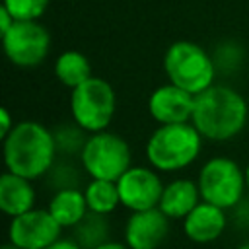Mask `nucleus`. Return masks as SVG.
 Segmentation results:
<instances>
[{"label": "nucleus", "instance_id": "obj_1", "mask_svg": "<svg viewBox=\"0 0 249 249\" xmlns=\"http://www.w3.org/2000/svg\"><path fill=\"white\" fill-rule=\"evenodd\" d=\"M191 123L202 138L224 142L237 136L247 123V101L230 86L212 84L195 95Z\"/></svg>", "mask_w": 249, "mask_h": 249}, {"label": "nucleus", "instance_id": "obj_2", "mask_svg": "<svg viewBox=\"0 0 249 249\" xmlns=\"http://www.w3.org/2000/svg\"><path fill=\"white\" fill-rule=\"evenodd\" d=\"M2 140L6 169L31 181L43 177L53 167L58 152L54 134L35 121L18 123Z\"/></svg>", "mask_w": 249, "mask_h": 249}, {"label": "nucleus", "instance_id": "obj_3", "mask_svg": "<svg viewBox=\"0 0 249 249\" xmlns=\"http://www.w3.org/2000/svg\"><path fill=\"white\" fill-rule=\"evenodd\" d=\"M202 146V136L189 123L160 124L146 142V160L158 171H179L191 165Z\"/></svg>", "mask_w": 249, "mask_h": 249}, {"label": "nucleus", "instance_id": "obj_4", "mask_svg": "<svg viewBox=\"0 0 249 249\" xmlns=\"http://www.w3.org/2000/svg\"><path fill=\"white\" fill-rule=\"evenodd\" d=\"M163 70L171 84L196 95L210 88L216 78L214 58L196 43L181 39L167 47L163 54Z\"/></svg>", "mask_w": 249, "mask_h": 249}, {"label": "nucleus", "instance_id": "obj_5", "mask_svg": "<svg viewBox=\"0 0 249 249\" xmlns=\"http://www.w3.org/2000/svg\"><path fill=\"white\" fill-rule=\"evenodd\" d=\"M117 95L113 86L97 76L76 86L70 93V113L74 123L86 132H101L113 121Z\"/></svg>", "mask_w": 249, "mask_h": 249}, {"label": "nucleus", "instance_id": "obj_6", "mask_svg": "<svg viewBox=\"0 0 249 249\" xmlns=\"http://www.w3.org/2000/svg\"><path fill=\"white\" fill-rule=\"evenodd\" d=\"M80 161L91 179L119 181L132 167V154L126 140L115 132H91L80 152Z\"/></svg>", "mask_w": 249, "mask_h": 249}, {"label": "nucleus", "instance_id": "obj_7", "mask_svg": "<svg viewBox=\"0 0 249 249\" xmlns=\"http://www.w3.org/2000/svg\"><path fill=\"white\" fill-rule=\"evenodd\" d=\"M196 183L202 200L216 204L224 210L235 208L247 189L245 171H241L237 161L226 156H216L208 160L200 167Z\"/></svg>", "mask_w": 249, "mask_h": 249}, {"label": "nucleus", "instance_id": "obj_8", "mask_svg": "<svg viewBox=\"0 0 249 249\" xmlns=\"http://www.w3.org/2000/svg\"><path fill=\"white\" fill-rule=\"evenodd\" d=\"M2 47L12 64L19 68H33L47 58L51 35L37 19L16 21L6 33H2Z\"/></svg>", "mask_w": 249, "mask_h": 249}, {"label": "nucleus", "instance_id": "obj_9", "mask_svg": "<svg viewBox=\"0 0 249 249\" xmlns=\"http://www.w3.org/2000/svg\"><path fill=\"white\" fill-rule=\"evenodd\" d=\"M62 226L53 218L49 208H31L12 218L8 241L19 249H47L60 239Z\"/></svg>", "mask_w": 249, "mask_h": 249}, {"label": "nucleus", "instance_id": "obj_10", "mask_svg": "<svg viewBox=\"0 0 249 249\" xmlns=\"http://www.w3.org/2000/svg\"><path fill=\"white\" fill-rule=\"evenodd\" d=\"M121 204L130 212L160 206L163 183L152 167H128L117 181Z\"/></svg>", "mask_w": 249, "mask_h": 249}, {"label": "nucleus", "instance_id": "obj_11", "mask_svg": "<svg viewBox=\"0 0 249 249\" xmlns=\"http://www.w3.org/2000/svg\"><path fill=\"white\" fill-rule=\"evenodd\" d=\"M169 220L160 206L132 212L124 226V243L130 249H158L169 233Z\"/></svg>", "mask_w": 249, "mask_h": 249}, {"label": "nucleus", "instance_id": "obj_12", "mask_svg": "<svg viewBox=\"0 0 249 249\" xmlns=\"http://www.w3.org/2000/svg\"><path fill=\"white\" fill-rule=\"evenodd\" d=\"M195 109V95L175 84L156 88L148 97V113L160 124L189 123Z\"/></svg>", "mask_w": 249, "mask_h": 249}, {"label": "nucleus", "instance_id": "obj_13", "mask_svg": "<svg viewBox=\"0 0 249 249\" xmlns=\"http://www.w3.org/2000/svg\"><path fill=\"white\" fill-rule=\"evenodd\" d=\"M228 226L226 210L210 204L206 200H200L185 218H183V231L185 235L198 245L216 241Z\"/></svg>", "mask_w": 249, "mask_h": 249}, {"label": "nucleus", "instance_id": "obj_14", "mask_svg": "<svg viewBox=\"0 0 249 249\" xmlns=\"http://www.w3.org/2000/svg\"><path fill=\"white\" fill-rule=\"evenodd\" d=\"M33 204H35V189L31 185V179H25L6 169L0 177V210L6 216L16 218L31 210Z\"/></svg>", "mask_w": 249, "mask_h": 249}, {"label": "nucleus", "instance_id": "obj_15", "mask_svg": "<svg viewBox=\"0 0 249 249\" xmlns=\"http://www.w3.org/2000/svg\"><path fill=\"white\" fill-rule=\"evenodd\" d=\"M198 183L191 179H175L163 187L160 208L171 220H183L198 202H200Z\"/></svg>", "mask_w": 249, "mask_h": 249}, {"label": "nucleus", "instance_id": "obj_16", "mask_svg": "<svg viewBox=\"0 0 249 249\" xmlns=\"http://www.w3.org/2000/svg\"><path fill=\"white\" fill-rule=\"evenodd\" d=\"M49 212L62 228H74L89 212V208H88L86 195L80 189L64 187L53 195L49 202Z\"/></svg>", "mask_w": 249, "mask_h": 249}, {"label": "nucleus", "instance_id": "obj_17", "mask_svg": "<svg viewBox=\"0 0 249 249\" xmlns=\"http://www.w3.org/2000/svg\"><path fill=\"white\" fill-rule=\"evenodd\" d=\"M54 76L62 86L74 89L91 78V64L80 51H64L54 60Z\"/></svg>", "mask_w": 249, "mask_h": 249}, {"label": "nucleus", "instance_id": "obj_18", "mask_svg": "<svg viewBox=\"0 0 249 249\" xmlns=\"http://www.w3.org/2000/svg\"><path fill=\"white\" fill-rule=\"evenodd\" d=\"M86 200L88 208L97 214H111L119 204H121V195L117 181H107V179H91L86 185Z\"/></svg>", "mask_w": 249, "mask_h": 249}, {"label": "nucleus", "instance_id": "obj_19", "mask_svg": "<svg viewBox=\"0 0 249 249\" xmlns=\"http://www.w3.org/2000/svg\"><path fill=\"white\" fill-rule=\"evenodd\" d=\"M109 239V224L105 214L88 212L76 226H74V241H78L84 249H93Z\"/></svg>", "mask_w": 249, "mask_h": 249}, {"label": "nucleus", "instance_id": "obj_20", "mask_svg": "<svg viewBox=\"0 0 249 249\" xmlns=\"http://www.w3.org/2000/svg\"><path fill=\"white\" fill-rule=\"evenodd\" d=\"M2 4L10 10L16 21H33L47 12L49 0H2Z\"/></svg>", "mask_w": 249, "mask_h": 249}, {"label": "nucleus", "instance_id": "obj_21", "mask_svg": "<svg viewBox=\"0 0 249 249\" xmlns=\"http://www.w3.org/2000/svg\"><path fill=\"white\" fill-rule=\"evenodd\" d=\"M82 132H86L84 128H80L78 124L76 126H64L58 130V134H54V140H56V150H62V152H82L84 144L88 138L82 136Z\"/></svg>", "mask_w": 249, "mask_h": 249}, {"label": "nucleus", "instance_id": "obj_22", "mask_svg": "<svg viewBox=\"0 0 249 249\" xmlns=\"http://www.w3.org/2000/svg\"><path fill=\"white\" fill-rule=\"evenodd\" d=\"M14 126H16V124H14V121H12L10 111H8L6 107H2V109H0V138H6Z\"/></svg>", "mask_w": 249, "mask_h": 249}, {"label": "nucleus", "instance_id": "obj_23", "mask_svg": "<svg viewBox=\"0 0 249 249\" xmlns=\"http://www.w3.org/2000/svg\"><path fill=\"white\" fill-rule=\"evenodd\" d=\"M14 23H16V18H14V16L10 14V10L2 4V6H0V33H6Z\"/></svg>", "mask_w": 249, "mask_h": 249}, {"label": "nucleus", "instance_id": "obj_24", "mask_svg": "<svg viewBox=\"0 0 249 249\" xmlns=\"http://www.w3.org/2000/svg\"><path fill=\"white\" fill-rule=\"evenodd\" d=\"M47 249H84V247L74 239H58L53 245H49Z\"/></svg>", "mask_w": 249, "mask_h": 249}, {"label": "nucleus", "instance_id": "obj_25", "mask_svg": "<svg viewBox=\"0 0 249 249\" xmlns=\"http://www.w3.org/2000/svg\"><path fill=\"white\" fill-rule=\"evenodd\" d=\"M93 249H130L126 243H121V241H111V239H107L105 243H101V245H97V247H93Z\"/></svg>", "mask_w": 249, "mask_h": 249}, {"label": "nucleus", "instance_id": "obj_26", "mask_svg": "<svg viewBox=\"0 0 249 249\" xmlns=\"http://www.w3.org/2000/svg\"><path fill=\"white\" fill-rule=\"evenodd\" d=\"M245 183H247V189H249V163L245 167Z\"/></svg>", "mask_w": 249, "mask_h": 249}, {"label": "nucleus", "instance_id": "obj_27", "mask_svg": "<svg viewBox=\"0 0 249 249\" xmlns=\"http://www.w3.org/2000/svg\"><path fill=\"white\" fill-rule=\"evenodd\" d=\"M2 249H19V247H16V245H12V243H6Z\"/></svg>", "mask_w": 249, "mask_h": 249}, {"label": "nucleus", "instance_id": "obj_28", "mask_svg": "<svg viewBox=\"0 0 249 249\" xmlns=\"http://www.w3.org/2000/svg\"><path fill=\"white\" fill-rule=\"evenodd\" d=\"M237 249H249V241H247V243H243V245H239Z\"/></svg>", "mask_w": 249, "mask_h": 249}]
</instances>
